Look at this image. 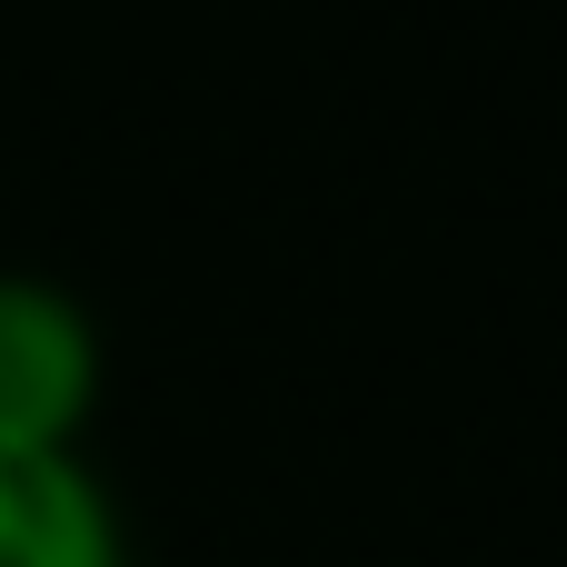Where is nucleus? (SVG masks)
I'll return each mask as SVG.
<instances>
[{
	"label": "nucleus",
	"mask_w": 567,
	"mask_h": 567,
	"mask_svg": "<svg viewBox=\"0 0 567 567\" xmlns=\"http://www.w3.org/2000/svg\"><path fill=\"white\" fill-rule=\"evenodd\" d=\"M100 409V329L50 279H0V449H80Z\"/></svg>",
	"instance_id": "obj_1"
},
{
	"label": "nucleus",
	"mask_w": 567,
	"mask_h": 567,
	"mask_svg": "<svg viewBox=\"0 0 567 567\" xmlns=\"http://www.w3.org/2000/svg\"><path fill=\"white\" fill-rule=\"evenodd\" d=\"M0 567H130L80 449H0Z\"/></svg>",
	"instance_id": "obj_2"
}]
</instances>
